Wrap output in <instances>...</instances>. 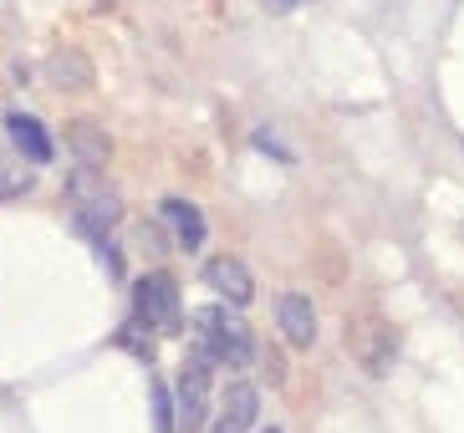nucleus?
<instances>
[{
  "mask_svg": "<svg viewBox=\"0 0 464 433\" xmlns=\"http://www.w3.org/2000/svg\"><path fill=\"white\" fill-rule=\"evenodd\" d=\"M72 219H77L87 235H108L112 225L123 219V199H118L108 184L77 174V178H72Z\"/></svg>",
  "mask_w": 464,
  "mask_h": 433,
  "instance_id": "4",
  "label": "nucleus"
},
{
  "mask_svg": "<svg viewBox=\"0 0 464 433\" xmlns=\"http://www.w3.org/2000/svg\"><path fill=\"white\" fill-rule=\"evenodd\" d=\"M153 423H159V433H174V403H169V388L153 393Z\"/></svg>",
  "mask_w": 464,
  "mask_h": 433,
  "instance_id": "11",
  "label": "nucleus"
},
{
  "mask_svg": "<svg viewBox=\"0 0 464 433\" xmlns=\"http://www.w3.org/2000/svg\"><path fill=\"white\" fill-rule=\"evenodd\" d=\"M256 388L250 382H235V388H225V408H219V419L209 433H250V423H256Z\"/></svg>",
  "mask_w": 464,
  "mask_h": 433,
  "instance_id": "7",
  "label": "nucleus"
},
{
  "mask_svg": "<svg viewBox=\"0 0 464 433\" xmlns=\"http://www.w3.org/2000/svg\"><path fill=\"white\" fill-rule=\"evenodd\" d=\"M260 433H281V428H260Z\"/></svg>",
  "mask_w": 464,
  "mask_h": 433,
  "instance_id": "13",
  "label": "nucleus"
},
{
  "mask_svg": "<svg viewBox=\"0 0 464 433\" xmlns=\"http://www.w3.org/2000/svg\"><path fill=\"white\" fill-rule=\"evenodd\" d=\"M276 5H296V0H276Z\"/></svg>",
  "mask_w": 464,
  "mask_h": 433,
  "instance_id": "12",
  "label": "nucleus"
},
{
  "mask_svg": "<svg viewBox=\"0 0 464 433\" xmlns=\"http://www.w3.org/2000/svg\"><path fill=\"white\" fill-rule=\"evenodd\" d=\"M159 215L174 225V240L184 245V250H199L205 245V235H209V225H205V215H199V204H189V199H164L159 204Z\"/></svg>",
  "mask_w": 464,
  "mask_h": 433,
  "instance_id": "8",
  "label": "nucleus"
},
{
  "mask_svg": "<svg viewBox=\"0 0 464 433\" xmlns=\"http://www.w3.org/2000/svg\"><path fill=\"white\" fill-rule=\"evenodd\" d=\"M209 393H215V367H209V357L194 347L189 357H184V372H179V419H174V433H199V423H205L209 413Z\"/></svg>",
  "mask_w": 464,
  "mask_h": 433,
  "instance_id": "3",
  "label": "nucleus"
},
{
  "mask_svg": "<svg viewBox=\"0 0 464 433\" xmlns=\"http://www.w3.org/2000/svg\"><path fill=\"white\" fill-rule=\"evenodd\" d=\"M133 326H143V332H179L184 326V312H179V291L169 275H143V281L133 285Z\"/></svg>",
  "mask_w": 464,
  "mask_h": 433,
  "instance_id": "2",
  "label": "nucleus"
},
{
  "mask_svg": "<svg viewBox=\"0 0 464 433\" xmlns=\"http://www.w3.org/2000/svg\"><path fill=\"white\" fill-rule=\"evenodd\" d=\"M199 352L209 362H225V367H250L256 362V337L250 326L240 322V306H205L199 312Z\"/></svg>",
  "mask_w": 464,
  "mask_h": 433,
  "instance_id": "1",
  "label": "nucleus"
},
{
  "mask_svg": "<svg viewBox=\"0 0 464 433\" xmlns=\"http://www.w3.org/2000/svg\"><path fill=\"white\" fill-rule=\"evenodd\" d=\"M276 322H281L291 347H312L316 342V312H312V301L296 296V291H286V296L276 301Z\"/></svg>",
  "mask_w": 464,
  "mask_h": 433,
  "instance_id": "6",
  "label": "nucleus"
},
{
  "mask_svg": "<svg viewBox=\"0 0 464 433\" xmlns=\"http://www.w3.org/2000/svg\"><path fill=\"white\" fill-rule=\"evenodd\" d=\"M72 138H82V143H77L82 163H102V159H108V138L97 133L92 122H77V128H72Z\"/></svg>",
  "mask_w": 464,
  "mask_h": 433,
  "instance_id": "10",
  "label": "nucleus"
},
{
  "mask_svg": "<svg viewBox=\"0 0 464 433\" xmlns=\"http://www.w3.org/2000/svg\"><path fill=\"white\" fill-rule=\"evenodd\" d=\"M205 285L225 301V306H250V301H256V281H250V271L235 255L209 260V265H205Z\"/></svg>",
  "mask_w": 464,
  "mask_h": 433,
  "instance_id": "5",
  "label": "nucleus"
},
{
  "mask_svg": "<svg viewBox=\"0 0 464 433\" xmlns=\"http://www.w3.org/2000/svg\"><path fill=\"white\" fill-rule=\"evenodd\" d=\"M5 128H11V138L26 149V159L52 163V153H56V149H52V133H46L42 122L31 118V112H11V118H5Z\"/></svg>",
  "mask_w": 464,
  "mask_h": 433,
  "instance_id": "9",
  "label": "nucleus"
}]
</instances>
